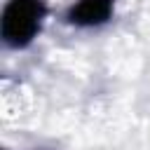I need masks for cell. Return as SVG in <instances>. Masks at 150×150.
<instances>
[{"instance_id":"1","label":"cell","mask_w":150,"mask_h":150,"mask_svg":"<svg viewBox=\"0 0 150 150\" xmlns=\"http://www.w3.org/2000/svg\"><path fill=\"white\" fill-rule=\"evenodd\" d=\"M45 16V7L40 0H9L2 14V38L12 47L28 45Z\"/></svg>"},{"instance_id":"2","label":"cell","mask_w":150,"mask_h":150,"mask_svg":"<svg viewBox=\"0 0 150 150\" xmlns=\"http://www.w3.org/2000/svg\"><path fill=\"white\" fill-rule=\"evenodd\" d=\"M112 14V0H77L70 12L68 19L75 26H98L105 23Z\"/></svg>"}]
</instances>
